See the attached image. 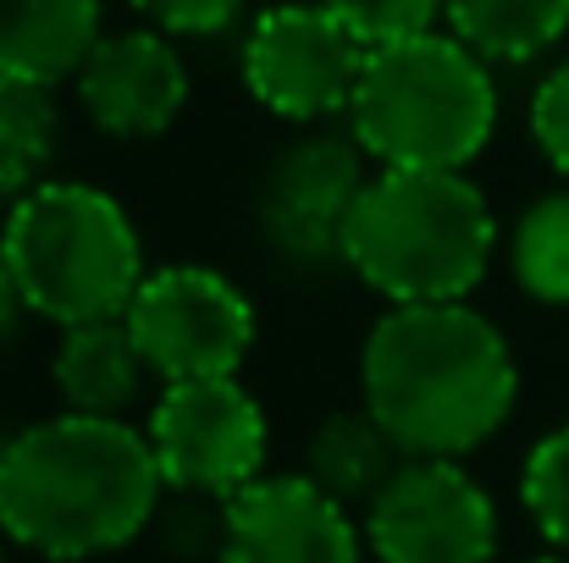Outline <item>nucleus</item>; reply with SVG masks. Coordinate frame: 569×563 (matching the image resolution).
<instances>
[{"instance_id":"nucleus-1","label":"nucleus","mask_w":569,"mask_h":563,"mask_svg":"<svg viewBox=\"0 0 569 563\" xmlns=\"http://www.w3.org/2000/svg\"><path fill=\"white\" fill-rule=\"evenodd\" d=\"M167 481L144 425L106 414H50L11 431L0 459V536L33 559L89 563L139 542Z\"/></svg>"},{"instance_id":"nucleus-2","label":"nucleus","mask_w":569,"mask_h":563,"mask_svg":"<svg viewBox=\"0 0 569 563\" xmlns=\"http://www.w3.org/2000/svg\"><path fill=\"white\" fill-rule=\"evenodd\" d=\"M360 398L403 459H465L509 425L520 365L470 299L387 304L360 343Z\"/></svg>"},{"instance_id":"nucleus-3","label":"nucleus","mask_w":569,"mask_h":563,"mask_svg":"<svg viewBox=\"0 0 569 563\" xmlns=\"http://www.w3.org/2000/svg\"><path fill=\"white\" fill-rule=\"evenodd\" d=\"M498 215L465 172L377 167L343 238V265L387 304H453L487 282Z\"/></svg>"},{"instance_id":"nucleus-4","label":"nucleus","mask_w":569,"mask_h":563,"mask_svg":"<svg viewBox=\"0 0 569 563\" xmlns=\"http://www.w3.org/2000/svg\"><path fill=\"white\" fill-rule=\"evenodd\" d=\"M349 133L377 167L465 172L498 133L492 61L442 28L371 44L349 105Z\"/></svg>"},{"instance_id":"nucleus-5","label":"nucleus","mask_w":569,"mask_h":563,"mask_svg":"<svg viewBox=\"0 0 569 563\" xmlns=\"http://www.w3.org/2000/svg\"><path fill=\"white\" fill-rule=\"evenodd\" d=\"M0 243L28 310L50 326L122 315L150 277L128 204L78 178H44L6 204Z\"/></svg>"},{"instance_id":"nucleus-6","label":"nucleus","mask_w":569,"mask_h":563,"mask_svg":"<svg viewBox=\"0 0 569 563\" xmlns=\"http://www.w3.org/2000/svg\"><path fill=\"white\" fill-rule=\"evenodd\" d=\"M371 44L321 0H277L243 33V89L260 111L316 128L349 117Z\"/></svg>"},{"instance_id":"nucleus-7","label":"nucleus","mask_w":569,"mask_h":563,"mask_svg":"<svg viewBox=\"0 0 569 563\" xmlns=\"http://www.w3.org/2000/svg\"><path fill=\"white\" fill-rule=\"evenodd\" d=\"M144 436L156 448L167 492L227 503L266 475L271 425H266L260 398L238 375L167 381L150 403Z\"/></svg>"},{"instance_id":"nucleus-8","label":"nucleus","mask_w":569,"mask_h":563,"mask_svg":"<svg viewBox=\"0 0 569 563\" xmlns=\"http://www.w3.org/2000/svg\"><path fill=\"white\" fill-rule=\"evenodd\" d=\"M371 183V155L355 133H299L288 139L254 188V232L293 271L343 265V238L360 193Z\"/></svg>"},{"instance_id":"nucleus-9","label":"nucleus","mask_w":569,"mask_h":563,"mask_svg":"<svg viewBox=\"0 0 569 563\" xmlns=\"http://www.w3.org/2000/svg\"><path fill=\"white\" fill-rule=\"evenodd\" d=\"M122 315L161 386L199 375H238L260 332L249 293L227 271L199 260L156 265Z\"/></svg>"},{"instance_id":"nucleus-10","label":"nucleus","mask_w":569,"mask_h":563,"mask_svg":"<svg viewBox=\"0 0 569 563\" xmlns=\"http://www.w3.org/2000/svg\"><path fill=\"white\" fill-rule=\"evenodd\" d=\"M377 563H492L498 503L459 459H403L366 509Z\"/></svg>"},{"instance_id":"nucleus-11","label":"nucleus","mask_w":569,"mask_h":563,"mask_svg":"<svg viewBox=\"0 0 569 563\" xmlns=\"http://www.w3.org/2000/svg\"><path fill=\"white\" fill-rule=\"evenodd\" d=\"M72 94L89 128H100L117 144H144L178 128V117L193 100V72L178 39L144 22V28L100 33V44L72 72Z\"/></svg>"},{"instance_id":"nucleus-12","label":"nucleus","mask_w":569,"mask_h":563,"mask_svg":"<svg viewBox=\"0 0 569 563\" xmlns=\"http://www.w3.org/2000/svg\"><path fill=\"white\" fill-rule=\"evenodd\" d=\"M216 563H366L355 509L299 475H260L227 497V531Z\"/></svg>"},{"instance_id":"nucleus-13","label":"nucleus","mask_w":569,"mask_h":563,"mask_svg":"<svg viewBox=\"0 0 569 563\" xmlns=\"http://www.w3.org/2000/svg\"><path fill=\"white\" fill-rule=\"evenodd\" d=\"M150 375L156 371H150L128 315L61 326V343L50 354V381L61 392V409H72V414L128 420V409L144 398Z\"/></svg>"},{"instance_id":"nucleus-14","label":"nucleus","mask_w":569,"mask_h":563,"mask_svg":"<svg viewBox=\"0 0 569 563\" xmlns=\"http://www.w3.org/2000/svg\"><path fill=\"white\" fill-rule=\"evenodd\" d=\"M100 44V0H0V72L61 83Z\"/></svg>"},{"instance_id":"nucleus-15","label":"nucleus","mask_w":569,"mask_h":563,"mask_svg":"<svg viewBox=\"0 0 569 563\" xmlns=\"http://www.w3.org/2000/svg\"><path fill=\"white\" fill-rule=\"evenodd\" d=\"M398 464L403 448L387 436V425L366 403L327 414L305 442V475L321 492H332L343 509H371V497L398 475Z\"/></svg>"},{"instance_id":"nucleus-16","label":"nucleus","mask_w":569,"mask_h":563,"mask_svg":"<svg viewBox=\"0 0 569 563\" xmlns=\"http://www.w3.org/2000/svg\"><path fill=\"white\" fill-rule=\"evenodd\" d=\"M442 22L492 67H526L569 33V0H448Z\"/></svg>"},{"instance_id":"nucleus-17","label":"nucleus","mask_w":569,"mask_h":563,"mask_svg":"<svg viewBox=\"0 0 569 563\" xmlns=\"http://www.w3.org/2000/svg\"><path fill=\"white\" fill-rule=\"evenodd\" d=\"M61 144V111L50 83L0 72V204H17L44 183Z\"/></svg>"},{"instance_id":"nucleus-18","label":"nucleus","mask_w":569,"mask_h":563,"mask_svg":"<svg viewBox=\"0 0 569 563\" xmlns=\"http://www.w3.org/2000/svg\"><path fill=\"white\" fill-rule=\"evenodd\" d=\"M509 271L537 299L569 310V193H542L509 232Z\"/></svg>"},{"instance_id":"nucleus-19","label":"nucleus","mask_w":569,"mask_h":563,"mask_svg":"<svg viewBox=\"0 0 569 563\" xmlns=\"http://www.w3.org/2000/svg\"><path fill=\"white\" fill-rule=\"evenodd\" d=\"M520 503H526L531 525H537L559 553H569V425L548 431V436L526 453Z\"/></svg>"},{"instance_id":"nucleus-20","label":"nucleus","mask_w":569,"mask_h":563,"mask_svg":"<svg viewBox=\"0 0 569 563\" xmlns=\"http://www.w3.org/2000/svg\"><path fill=\"white\" fill-rule=\"evenodd\" d=\"M321 6H332L366 44H392L409 33H431L448 0H321Z\"/></svg>"},{"instance_id":"nucleus-21","label":"nucleus","mask_w":569,"mask_h":563,"mask_svg":"<svg viewBox=\"0 0 569 563\" xmlns=\"http://www.w3.org/2000/svg\"><path fill=\"white\" fill-rule=\"evenodd\" d=\"M249 0H133V11L172 33V39H210V33H227L238 17H243Z\"/></svg>"},{"instance_id":"nucleus-22","label":"nucleus","mask_w":569,"mask_h":563,"mask_svg":"<svg viewBox=\"0 0 569 563\" xmlns=\"http://www.w3.org/2000/svg\"><path fill=\"white\" fill-rule=\"evenodd\" d=\"M531 139L542 150V161L569 178V56L537 83L531 94Z\"/></svg>"},{"instance_id":"nucleus-23","label":"nucleus","mask_w":569,"mask_h":563,"mask_svg":"<svg viewBox=\"0 0 569 563\" xmlns=\"http://www.w3.org/2000/svg\"><path fill=\"white\" fill-rule=\"evenodd\" d=\"M28 315H33V310H28V299H22L17 277H11L6 243H0V343H11V338L22 332V321H28Z\"/></svg>"},{"instance_id":"nucleus-24","label":"nucleus","mask_w":569,"mask_h":563,"mask_svg":"<svg viewBox=\"0 0 569 563\" xmlns=\"http://www.w3.org/2000/svg\"><path fill=\"white\" fill-rule=\"evenodd\" d=\"M6 442H11V431H0V459H6Z\"/></svg>"},{"instance_id":"nucleus-25","label":"nucleus","mask_w":569,"mask_h":563,"mask_svg":"<svg viewBox=\"0 0 569 563\" xmlns=\"http://www.w3.org/2000/svg\"><path fill=\"white\" fill-rule=\"evenodd\" d=\"M526 563H569V559H526Z\"/></svg>"},{"instance_id":"nucleus-26","label":"nucleus","mask_w":569,"mask_h":563,"mask_svg":"<svg viewBox=\"0 0 569 563\" xmlns=\"http://www.w3.org/2000/svg\"><path fill=\"white\" fill-rule=\"evenodd\" d=\"M0 563H6V547H0Z\"/></svg>"}]
</instances>
